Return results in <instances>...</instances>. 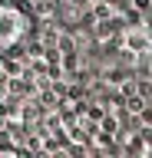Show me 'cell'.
<instances>
[{"instance_id": "obj_1", "label": "cell", "mask_w": 152, "mask_h": 158, "mask_svg": "<svg viewBox=\"0 0 152 158\" xmlns=\"http://www.w3.org/2000/svg\"><path fill=\"white\" fill-rule=\"evenodd\" d=\"M27 33V13L13 3H0V49L17 46Z\"/></svg>"}, {"instance_id": "obj_2", "label": "cell", "mask_w": 152, "mask_h": 158, "mask_svg": "<svg viewBox=\"0 0 152 158\" xmlns=\"http://www.w3.org/2000/svg\"><path fill=\"white\" fill-rule=\"evenodd\" d=\"M122 46L129 53H152V33L145 27H129L122 33Z\"/></svg>"}]
</instances>
